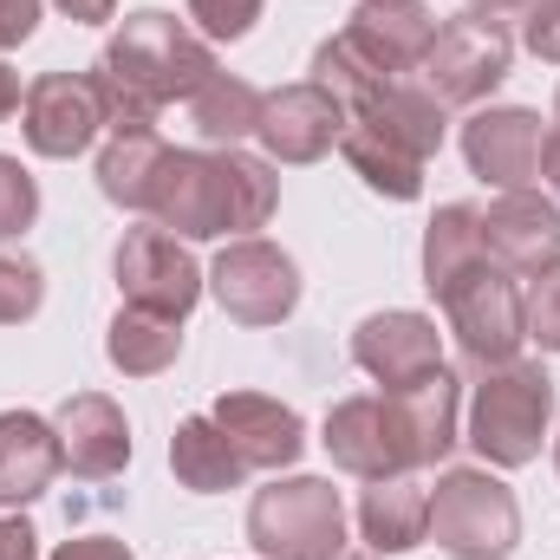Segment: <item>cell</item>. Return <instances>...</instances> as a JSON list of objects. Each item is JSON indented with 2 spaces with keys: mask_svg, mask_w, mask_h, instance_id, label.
Listing matches in <instances>:
<instances>
[{
  "mask_svg": "<svg viewBox=\"0 0 560 560\" xmlns=\"http://www.w3.org/2000/svg\"><path fill=\"white\" fill-rule=\"evenodd\" d=\"M118 85H131L138 98H150L156 112L170 105V98H196L222 66H215V52H209V39H196L176 13H163V7H143L131 13L118 33H112V46H105V59H98Z\"/></svg>",
  "mask_w": 560,
  "mask_h": 560,
  "instance_id": "cell-1",
  "label": "cell"
},
{
  "mask_svg": "<svg viewBox=\"0 0 560 560\" xmlns=\"http://www.w3.org/2000/svg\"><path fill=\"white\" fill-rule=\"evenodd\" d=\"M555 423V378L528 359L489 365V378L469 398V450L489 469H522L541 456V436Z\"/></svg>",
  "mask_w": 560,
  "mask_h": 560,
  "instance_id": "cell-2",
  "label": "cell"
},
{
  "mask_svg": "<svg viewBox=\"0 0 560 560\" xmlns=\"http://www.w3.org/2000/svg\"><path fill=\"white\" fill-rule=\"evenodd\" d=\"M430 535L450 560H509L522 541V502L502 476L482 469H443L430 489Z\"/></svg>",
  "mask_w": 560,
  "mask_h": 560,
  "instance_id": "cell-3",
  "label": "cell"
},
{
  "mask_svg": "<svg viewBox=\"0 0 560 560\" xmlns=\"http://www.w3.org/2000/svg\"><path fill=\"white\" fill-rule=\"evenodd\" d=\"M248 541L261 560H332L346 555V502L319 476H275L248 502Z\"/></svg>",
  "mask_w": 560,
  "mask_h": 560,
  "instance_id": "cell-4",
  "label": "cell"
},
{
  "mask_svg": "<svg viewBox=\"0 0 560 560\" xmlns=\"http://www.w3.org/2000/svg\"><path fill=\"white\" fill-rule=\"evenodd\" d=\"M509 66H515L509 26L489 20V13H456V20L436 26V39H430L418 72H423V92L436 105H482L509 79Z\"/></svg>",
  "mask_w": 560,
  "mask_h": 560,
  "instance_id": "cell-5",
  "label": "cell"
},
{
  "mask_svg": "<svg viewBox=\"0 0 560 560\" xmlns=\"http://www.w3.org/2000/svg\"><path fill=\"white\" fill-rule=\"evenodd\" d=\"M209 293L235 326H280L300 306V268L293 255L261 242V235H235L215 268H209Z\"/></svg>",
  "mask_w": 560,
  "mask_h": 560,
  "instance_id": "cell-6",
  "label": "cell"
},
{
  "mask_svg": "<svg viewBox=\"0 0 560 560\" xmlns=\"http://www.w3.org/2000/svg\"><path fill=\"white\" fill-rule=\"evenodd\" d=\"M443 300V319L456 332V346L489 372V365H509L522 359V339H528V313H522V293H515V275H502L495 261H482L476 275H463Z\"/></svg>",
  "mask_w": 560,
  "mask_h": 560,
  "instance_id": "cell-7",
  "label": "cell"
},
{
  "mask_svg": "<svg viewBox=\"0 0 560 560\" xmlns=\"http://www.w3.org/2000/svg\"><path fill=\"white\" fill-rule=\"evenodd\" d=\"M118 293L125 306H143V313H163V319H189V306L202 300L209 275L189 261V248L170 235V229H131L118 242Z\"/></svg>",
  "mask_w": 560,
  "mask_h": 560,
  "instance_id": "cell-8",
  "label": "cell"
},
{
  "mask_svg": "<svg viewBox=\"0 0 560 560\" xmlns=\"http://www.w3.org/2000/svg\"><path fill=\"white\" fill-rule=\"evenodd\" d=\"M20 131L33 156H79L92 150V138L105 131V105H98V85L92 72H46L26 85V105H20Z\"/></svg>",
  "mask_w": 560,
  "mask_h": 560,
  "instance_id": "cell-9",
  "label": "cell"
},
{
  "mask_svg": "<svg viewBox=\"0 0 560 560\" xmlns=\"http://www.w3.org/2000/svg\"><path fill=\"white\" fill-rule=\"evenodd\" d=\"M482 255L515 280H541L560 268V202L535 189H509L482 209Z\"/></svg>",
  "mask_w": 560,
  "mask_h": 560,
  "instance_id": "cell-10",
  "label": "cell"
},
{
  "mask_svg": "<svg viewBox=\"0 0 560 560\" xmlns=\"http://www.w3.org/2000/svg\"><path fill=\"white\" fill-rule=\"evenodd\" d=\"M150 215L156 229H170L176 242H215L229 235V196H222V170L209 150H170L150 189Z\"/></svg>",
  "mask_w": 560,
  "mask_h": 560,
  "instance_id": "cell-11",
  "label": "cell"
},
{
  "mask_svg": "<svg viewBox=\"0 0 560 560\" xmlns=\"http://www.w3.org/2000/svg\"><path fill=\"white\" fill-rule=\"evenodd\" d=\"M352 359L365 378H378L385 392H405L430 372H443V332L430 313H411V306H392V313H372L359 319L352 332Z\"/></svg>",
  "mask_w": 560,
  "mask_h": 560,
  "instance_id": "cell-12",
  "label": "cell"
},
{
  "mask_svg": "<svg viewBox=\"0 0 560 560\" xmlns=\"http://www.w3.org/2000/svg\"><path fill=\"white\" fill-rule=\"evenodd\" d=\"M541 143H548V131L528 105H489L463 125V163H469V176H482L489 189L509 196L541 176Z\"/></svg>",
  "mask_w": 560,
  "mask_h": 560,
  "instance_id": "cell-13",
  "label": "cell"
},
{
  "mask_svg": "<svg viewBox=\"0 0 560 560\" xmlns=\"http://www.w3.org/2000/svg\"><path fill=\"white\" fill-rule=\"evenodd\" d=\"M326 456L359 476V482H378V476H405V443H398V423H392V405L385 392H352L326 411V430H319Z\"/></svg>",
  "mask_w": 560,
  "mask_h": 560,
  "instance_id": "cell-14",
  "label": "cell"
},
{
  "mask_svg": "<svg viewBox=\"0 0 560 560\" xmlns=\"http://www.w3.org/2000/svg\"><path fill=\"white\" fill-rule=\"evenodd\" d=\"M339 131H346V112H339V98L319 92L313 79L268 92V98H261V125H255V138H261V150H268L275 163H319V156L339 143Z\"/></svg>",
  "mask_w": 560,
  "mask_h": 560,
  "instance_id": "cell-15",
  "label": "cell"
},
{
  "mask_svg": "<svg viewBox=\"0 0 560 560\" xmlns=\"http://www.w3.org/2000/svg\"><path fill=\"white\" fill-rule=\"evenodd\" d=\"M52 430H59L66 469L85 476V482H105V476H118L131 463V423H125V411L105 392H72L52 411Z\"/></svg>",
  "mask_w": 560,
  "mask_h": 560,
  "instance_id": "cell-16",
  "label": "cell"
},
{
  "mask_svg": "<svg viewBox=\"0 0 560 560\" xmlns=\"http://www.w3.org/2000/svg\"><path fill=\"white\" fill-rule=\"evenodd\" d=\"M209 418L229 430V443L248 456V469H293L306 456V423H300V411L268 398V392H222Z\"/></svg>",
  "mask_w": 560,
  "mask_h": 560,
  "instance_id": "cell-17",
  "label": "cell"
},
{
  "mask_svg": "<svg viewBox=\"0 0 560 560\" xmlns=\"http://www.w3.org/2000/svg\"><path fill=\"white\" fill-rule=\"evenodd\" d=\"M436 26L443 20L423 0H359L352 20H346V39L365 59H378L392 79H411L423 66V52H430V39H436Z\"/></svg>",
  "mask_w": 560,
  "mask_h": 560,
  "instance_id": "cell-18",
  "label": "cell"
},
{
  "mask_svg": "<svg viewBox=\"0 0 560 560\" xmlns=\"http://www.w3.org/2000/svg\"><path fill=\"white\" fill-rule=\"evenodd\" d=\"M385 405H392V423H398V443H405L411 469H430V463H443L456 450V436H463L456 430L463 392H456L450 372H430V378L405 385V392H385Z\"/></svg>",
  "mask_w": 560,
  "mask_h": 560,
  "instance_id": "cell-19",
  "label": "cell"
},
{
  "mask_svg": "<svg viewBox=\"0 0 560 560\" xmlns=\"http://www.w3.org/2000/svg\"><path fill=\"white\" fill-rule=\"evenodd\" d=\"M66 469L59 430L33 411H0V509H26Z\"/></svg>",
  "mask_w": 560,
  "mask_h": 560,
  "instance_id": "cell-20",
  "label": "cell"
},
{
  "mask_svg": "<svg viewBox=\"0 0 560 560\" xmlns=\"http://www.w3.org/2000/svg\"><path fill=\"white\" fill-rule=\"evenodd\" d=\"M359 535H365L372 555H411L430 535V489L411 469L365 482V495H359Z\"/></svg>",
  "mask_w": 560,
  "mask_h": 560,
  "instance_id": "cell-21",
  "label": "cell"
},
{
  "mask_svg": "<svg viewBox=\"0 0 560 560\" xmlns=\"http://www.w3.org/2000/svg\"><path fill=\"white\" fill-rule=\"evenodd\" d=\"M359 125H372V131H385V138L398 143V150H411L418 163H430L436 150H443V105L423 92V79H392L372 105H359L352 112Z\"/></svg>",
  "mask_w": 560,
  "mask_h": 560,
  "instance_id": "cell-22",
  "label": "cell"
},
{
  "mask_svg": "<svg viewBox=\"0 0 560 560\" xmlns=\"http://www.w3.org/2000/svg\"><path fill=\"white\" fill-rule=\"evenodd\" d=\"M170 469H176L183 489H196V495H222V489H242L248 456L229 443V430H222L215 418H183L176 423V436H170Z\"/></svg>",
  "mask_w": 560,
  "mask_h": 560,
  "instance_id": "cell-23",
  "label": "cell"
},
{
  "mask_svg": "<svg viewBox=\"0 0 560 560\" xmlns=\"http://www.w3.org/2000/svg\"><path fill=\"white\" fill-rule=\"evenodd\" d=\"M489 255H482V209L469 202H443L423 229V287L430 293H450L463 275H476Z\"/></svg>",
  "mask_w": 560,
  "mask_h": 560,
  "instance_id": "cell-24",
  "label": "cell"
},
{
  "mask_svg": "<svg viewBox=\"0 0 560 560\" xmlns=\"http://www.w3.org/2000/svg\"><path fill=\"white\" fill-rule=\"evenodd\" d=\"M183 352V319H163V313H143V306H118L112 332H105V359L125 372V378H156L170 372Z\"/></svg>",
  "mask_w": 560,
  "mask_h": 560,
  "instance_id": "cell-25",
  "label": "cell"
},
{
  "mask_svg": "<svg viewBox=\"0 0 560 560\" xmlns=\"http://www.w3.org/2000/svg\"><path fill=\"white\" fill-rule=\"evenodd\" d=\"M339 150H346V163L359 170V183H365V189H378V196H392V202H418V196H423V163L411 156V150H398L385 131H372V125L346 118Z\"/></svg>",
  "mask_w": 560,
  "mask_h": 560,
  "instance_id": "cell-26",
  "label": "cell"
},
{
  "mask_svg": "<svg viewBox=\"0 0 560 560\" xmlns=\"http://www.w3.org/2000/svg\"><path fill=\"white\" fill-rule=\"evenodd\" d=\"M163 156H170V143L156 138V131H118V138L98 150V189H105V202L150 209V189H156Z\"/></svg>",
  "mask_w": 560,
  "mask_h": 560,
  "instance_id": "cell-27",
  "label": "cell"
},
{
  "mask_svg": "<svg viewBox=\"0 0 560 560\" xmlns=\"http://www.w3.org/2000/svg\"><path fill=\"white\" fill-rule=\"evenodd\" d=\"M261 98H268V92H255L248 79H235V72H215V79H209V85L189 98V125H196L209 143L235 150L242 138H255V125H261Z\"/></svg>",
  "mask_w": 560,
  "mask_h": 560,
  "instance_id": "cell-28",
  "label": "cell"
},
{
  "mask_svg": "<svg viewBox=\"0 0 560 560\" xmlns=\"http://www.w3.org/2000/svg\"><path fill=\"white\" fill-rule=\"evenodd\" d=\"M215 170H222V196H229V235L268 229V215H275V202H280L275 170L261 156H248V150H215Z\"/></svg>",
  "mask_w": 560,
  "mask_h": 560,
  "instance_id": "cell-29",
  "label": "cell"
},
{
  "mask_svg": "<svg viewBox=\"0 0 560 560\" xmlns=\"http://www.w3.org/2000/svg\"><path fill=\"white\" fill-rule=\"evenodd\" d=\"M313 85H319V92H332V98H339V112L352 118L359 105H372V98L392 85V72H385L378 59H365L346 33H332V39H319V52H313Z\"/></svg>",
  "mask_w": 560,
  "mask_h": 560,
  "instance_id": "cell-30",
  "label": "cell"
},
{
  "mask_svg": "<svg viewBox=\"0 0 560 560\" xmlns=\"http://www.w3.org/2000/svg\"><path fill=\"white\" fill-rule=\"evenodd\" d=\"M39 306H46V275H39V261H26V255H7V248H0V326L33 319Z\"/></svg>",
  "mask_w": 560,
  "mask_h": 560,
  "instance_id": "cell-31",
  "label": "cell"
},
{
  "mask_svg": "<svg viewBox=\"0 0 560 560\" xmlns=\"http://www.w3.org/2000/svg\"><path fill=\"white\" fill-rule=\"evenodd\" d=\"M39 222V183L20 156H0V242L26 235Z\"/></svg>",
  "mask_w": 560,
  "mask_h": 560,
  "instance_id": "cell-32",
  "label": "cell"
},
{
  "mask_svg": "<svg viewBox=\"0 0 560 560\" xmlns=\"http://www.w3.org/2000/svg\"><path fill=\"white\" fill-rule=\"evenodd\" d=\"M92 85H98V105H105V131H112V138H118V131H156V105L138 98L131 85H118L105 66L92 72Z\"/></svg>",
  "mask_w": 560,
  "mask_h": 560,
  "instance_id": "cell-33",
  "label": "cell"
},
{
  "mask_svg": "<svg viewBox=\"0 0 560 560\" xmlns=\"http://www.w3.org/2000/svg\"><path fill=\"white\" fill-rule=\"evenodd\" d=\"M189 20L209 33V39H248L255 20H261V0H189Z\"/></svg>",
  "mask_w": 560,
  "mask_h": 560,
  "instance_id": "cell-34",
  "label": "cell"
},
{
  "mask_svg": "<svg viewBox=\"0 0 560 560\" xmlns=\"http://www.w3.org/2000/svg\"><path fill=\"white\" fill-rule=\"evenodd\" d=\"M522 313H528V339H541V352H560V268H548L535 280Z\"/></svg>",
  "mask_w": 560,
  "mask_h": 560,
  "instance_id": "cell-35",
  "label": "cell"
},
{
  "mask_svg": "<svg viewBox=\"0 0 560 560\" xmlns=\"http://www.w3.org/2000/svg\"><path fill=\"white\" fill-rule=\"evenodd\" d=\"M522 39H528V52H535V59H555V66H560V0H528Z\"/></svg>",
  "mask_w": 560,
  "mask_h": 560,
  "instance_id": "cell-36",
  "label": "cell"
},
{
  "mask_svg": "<svg viewBox=\"0 0 560 560\" xmlns=\"http://www.w3.org/2000/svg\"><path fill=\"white\" fill-rule=\"evenodd\" d=\"M33 26H39V0H0V52L33 39Z\"/></svg>",
  "mask_w": 560,
  "mask_h": 560,
  "instance_id": "cell-37",
  "label": "cell"
},
{
  "mask_svg": "<svg viewBox=\"0 0 560 560\" xmlns=\"http://www.w3.org/2000/svg\"><path fill=\"white\" fill-rule=\"evenodd\" d=\"M0 560H39V535L26 515H0Z\"/></svg>",
  "mask_w": 560,
  "mask_h": 560,
  "instance_id": "cell-38",
  "label": "cell"
},
{
  "mask_svg": "<svg viewBox=\"0 0 560 560\" xmlns=\"http://www.w3.org/2000/svg\"><path fill=\"white\" fill-rule=\"evenodd\" d=\"M52 560H138L125 541H112V535H79V541H66Z\"/></svg>",
  "mask_w": 560,
  "mask_h": 560,
  "instance_id": "cell-39",
  "label": "cell"
},
{
  "mask_svg": "<svg viewBox=\"0 0 560 560\" xmlns=\"http://www.w3.org/2000/svg\"><path fill=\"white\" fill-rule=\"evenodd\" d=\"M59 13H66V20H79V26H98V20H112V13H118V0H59Z\"/></svg>",
  "mask_w": 560,
  "mask_h": 560,
  "instance_id": "cell-40",
  "label": "cell"
},
{
  "mask_svg": "<svg viewBox=\"0 0 560 560\" xmlns=\"http://www.w3.org/2000/svg\"><path fill=\"white\" fill-rule=\"evenodd\" d=\"M26 105V92H20V72L13 66H0V118H13Z\"/></svg>",
  "mask_w": 560,
  "mask_h": 560,
  "instance_id": "cell-41",
  "label": "cell"
},
{
  "mask_svg": "<svg viewBox=\"0 0 560 560\" xmlns=\"http://www.w3.org/2000/svg\"><path fill=\"white\" fill-rule=\"evenodd\" d=\"M541 176L555 183V196H560V131H548V143H541Z\"/></svg>",
  "mask_w": 560,
  "mask_h": 560,
  "instance_id": "cell-42",
  "label": "cell"
},
{
  "mask_svg": "<svg viewBox=\"0 0 560 560\" xmlns=\"http://www.w3.org/2000/svg\"><path fill=\"white\" fill-rule=\"evenodd\" d=\"M528 0H469V13H489V20H502V13H522Z\"/></svg>",
  "mask_w": 560,
  "mask_h": 560,
  "instance_id": "cell-43",
  "label": "cell"
},
{
  "mask_svg": "<svg viewBox=\"0 0 560 560\" xmlns=\"http://www.w3.org/2000/svg\"><path fill=\"white\" fill-rule=\"evenodd\" d=\"M332 560H372V555H332Z\"/></svg>",
  "mask_w": 560,
  "mask_h": 560,
  "instance_id": "cell-44",
  "label": "cell"
},
{
  "mask_svg": "<svg viewBox=\"0 0 560 560\" xmlns=\"http://www.w3.org/2000/svg\"><path fill=\"white\" fill-rule=\"evenodd\" d=\"M555 469H560V436H555Z\"/></svg>",
  "mask_w": 560,
  "mask_h": 560,
  "instance_id": "cell-45",
  "label": "cell"
},
{
  "mask_svg": "<svg viewBox=\"0 0 560 560\" xmlns=\"http://www.w3.org/2000/svg\"><path fill=\"white\" fill-rule=\"evenodd\" d=\"M555 112H560V92H555Z\"/></svg>",
  "mask_w": 560,
  "mask_h": 560,
  "instance_id": "cell-46",
  "label": "cell"
}]
</instances>
